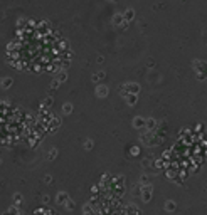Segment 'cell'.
Instances as JSON below:
<instances>
[{"label": "cell", "mask_w": 207, "mask_h": 215, "mask_svg": "<svg viewBox=\"0 0 207 215\" xmlns=\"http://www.w3.org/2000/svg\"><path fill=\"white\" fill-rule=\"evenodd\" d=\"M64 56V42L56 30L44 24H29L17 32L8 60L20 71L44 72L56 71Z\"/></svg>", "instance_id": "1"}]
</instances>
